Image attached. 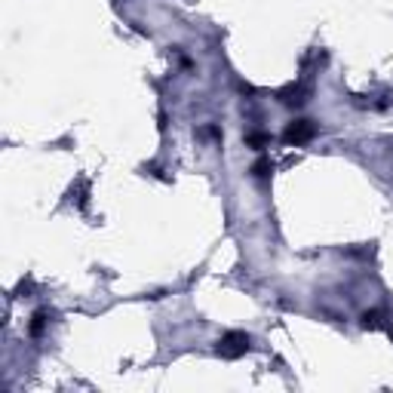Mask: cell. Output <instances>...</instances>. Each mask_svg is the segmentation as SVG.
<instances>
[{
    "mask_svg": "<svg viewBox=\"0 0 393 393\" xmlns=\"http://www.w3.org/2000/svg\"><path fill=\"white\" fill-rule=\"evenodd\" d=\"M252 172H255V175H258V178H264V175H267V172H270V163H267V160H258V163H255V166H252Z\"/></svg>",
    "mask_w": 393,
    "mask_h": 393,
    "instance_id": "52a82bcc",
    "label": "cell"
},
{
    "mask_svg": "<svg viewBox=\"0 0 393 393\" xmlns=\"http://www.w3.org/2000/svg\"><path fill=\"white\" fill-rule=\"evenodd\" d=\"M246 144L249 148H264V144H270V135H264V132H252V135H246Z\"/></svg>",
    "mask_w": 393,
    "mask_h": 393,
    "instance_id": "5b68a950",
    "label": "cell"
},
{
    "mask_svg": "<svg viewBox=\"0 0 393 393\" xmlns=\"http://www.w3.org/2000/svg\"><path fill=\"white\" fill-rule=\"evenodd\" d=\"M313 135H317V126H313L310 120H292L283 138H286L289 144H304V141H310Z\"/></svg>",
    "mask_w": 393,
    "mask_h": 393,
    "instance_id": "7a4b0ae2",
    "label": "cell"
},
{
    "mask_svg": "<svg viewBox=\"0 0 393 393\" xmlns=\"http://www.w3.org/2000/svg\"><path fill=\"white\" fill-rule=\"evenodd\" d=\"M246 350H249V335H246V332H227V335H221V341H218V353H221V357H227V360L243 357Z\"/></svg>",
    "mask_w": 393,
    "mask_h": 393,
    "instance_id": "6da1fadb",
    "label": "cell"
},
{
    "mask_svg": "<svg viewBox=\"0 0 393 393\" xmlns=\"http://www.w3.org/2000/svg\"><path fill=\"white\" fill-rule=\"evenodd\" d=\"M43 326H46V313H34L31 317V335H40Z\"/></svg>",
    "mask_w": 393,
    "mask_h": 393,
    "instance_id": "8992f818",
    "label": "cell"
},
{
    "mask_svg": "<svg viewBox=\"0 0 393 393\" xmlns=\"http://www.w3.org/2000/svg\"><path fill=\"white\" fill-rule=\"evenodd\" d=\"M363 326L366 329H378L381 326V310H366L363 313Z\"/></svg>",
    "mask_w": 393,
    "mask_h": 393,
    "instance_id": "277c9868",
    "label": "cell"
},
{
    "mask_svg": "<svg viewBox=\"0 0 393 393\" xmlns=\"http://www.w3.org/2000/svg\"><path fill=\"white\" fill-rule=\"evenodd\" d=\"M280 102L289 105V108H301V105L307 102V89H304V86H289V89L280 92Z\"/></svg>",
    "mask_w": 393,
    "mask_h": 393,
    "instance_id": "3957f363",
    "label": "cell"
}]
</instances>
